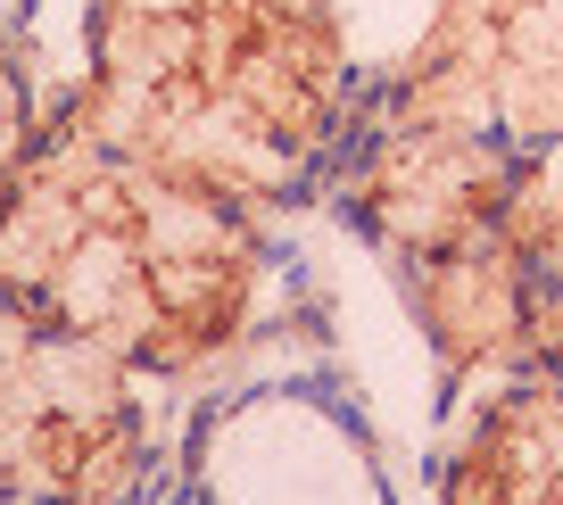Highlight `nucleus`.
Segmentation results:
<instances>
[{"mask_svg":"<svg viewBox=\"0 0 563 505\" xmlns=\"http://www.w3.org/2000/svg\"><path fill=\"white\" fill-rule=\"evenodd\" d=\"M440 505H563V373L522 365L440 472Z\"/></svg>","mask_w":563,"mask_h":505,"instance_id":"423d86ee","label":"nucleus"},{"mask_svg":"<svg viewBox=\"0 0 563 505\" xmlns=\"http://www.w3.org/2000/svg\"><path fill=\"white\" fill-rule=\"evenodd\" d=\"M382 117L497 133L522 157L563 150V0H440Z\"/></svg>","mask_w":563,"mask_h":505,"instance_id":"20e7f679","label":"nucleus"},{"mask_svg":"<svg viewBox=\"0 0 563 505\" xmlns=\"http://www.w3.org/2000/svg\"><path fill=\"white\" fill-rule=\"evenodd\" d=\"M539 166L547 157H522L473 124L373 117V141L356 150L349 175V216L389 257V274H415L431 257H456V249L506 232Z\"/></svg>","mask_w":563,"mask_h":505,"instance_id":"39448f33","label":"nucleus"},{"mask_svg":"<svg viewBox=\"0 0 563 505\" xmlns=\"http://www.w3.org/2000/svg\"><path fill=\"white\" fill-rule=\"evenodd\" d=\"M150 472L141 373L0 298V497L133 505Z\"/></svg>","mask_w":563,"mask_h":505,"instance_id":"7ed1b4c3","label":"nucleus"},{"mask_svg":"<svg viewBox=\"0 0 563 505\" xmlns=\"http://www.w3.org/2000/svg\"><path fill=\"white\" fill-rule=\"evenodd\" d=\"M34 133H42V58L25 42V25L0 9V183L25 166Z\"/></svg>","mask_w":563,"mask_h":505,"instance_id":"0eeeda50","label":"nucleus"},{"mask_svg":"<svg viewBox=\"0 0 563 505\" xmlns=\"http://www.w3.org/2000/svg\"><path fill=\"white\" fill-rule=\"evenodd\" d=\"M530 365L563 373V282L539 290V307H530Z\"/></svg>","mask_w":563,"mask_h":505,"instance_id":"6e6552de","label":"nucleus"},{"mask_svg":"<svg viewBox=\"0 0 563 505\" xmlns=\"http://www.w3.org/2000/svg\"><path fill=\"white\" fill-rule=\"evenodd\" d=\"M91 141L265 216L316 175L349 117V42L332 0H91Z\"/></svg>","mask_w":563,"mask_h":505,"instance_id":"f03ea898","label":"nucleus"},{"mask_svg":"<svg viewBox=\"0 0 563 505\" xmlns=\"http://www.w3.org/2000/svg\"><path fill=\"white\" fill-rule=\"evenodd\" d=\"M265 290L257 216L91 141L58 108L0 183V298L34 323L199 382L249 340Z\"/></svg>","mask_w":563,"mask_h":505,"instance_id":"f257e3e1","label":"nucleus"}]
</instances>
